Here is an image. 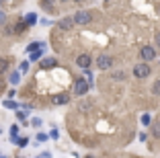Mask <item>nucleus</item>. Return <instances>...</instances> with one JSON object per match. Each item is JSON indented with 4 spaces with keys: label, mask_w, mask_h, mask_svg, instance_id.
I'll return each mask as SVG.
<instances>
[{
    "label": "nucleus",
    "mask_w": 160,
    "mask_h": 158,
    "mask_svg": "<svg viewBox=\"0 0 160 158\" xmlns=\"http://www.w3.org/2000/svg\"><path fill=\"white\" fill-rule=\"evenodd\" d=\"M0 131H2V130H0Z\"/></svg>",
    "instance_id": "nucleus-37"
},
{
    "label": "nucleus",
    "mask_w": 160,
    "mask_h": 158,
    "mask_svg": "<svg viewBox=\"0 0 160 158\" xmlns=\"http://www.w3.org/2000/svg\"><path fill=\"white\" fill-rule=\"evenodd\" d=\"M0 4H2V0H0Z\"/></svg>",
    "instance_id": "nucleus-32"
},
{
    "label": "nucleus",
    "mask_w": 160,
    "mask_h": 158,
    "mask_svg": "<svg viewBox=\"0 0 160 158\" xmlns=\"http://www.w3.org/2000/svg\"><path fill=\"white\" fill-rule=\"evenodd\" d=\"M2 2H4V0H2Z\"/></svg>",
    "instance_id": "nucleus-36"
},
{
    "label": "nucleus",
    "mask_w": 160,
    "mask_h": 158,
    "mask_svg": "<svg viewBox=\"0 0 160 158\" xmlns=\"http://www.w3.org/2000/svg\"><path fill=\"white\" fill-rule=\"evenodd\" d=\"M31 125H33V127H41V125H43V121L39 119V117H35V119H31Z\"/></svg>",
    "instance_id": "nucleus-24"
},
{
    "label": "nucleus",
    "mask_w": 160,
    "mask_h": 158,
    "mask_svg": "<svg viewBox=\"0 0 160 158\" xmlns=\"http://www.w3.org/2000/svg\"><path fill=\"white\" fill-rule=\"evenodd\" d=\"M90 84L86 82V78H76L74 80V94L76 97H84L86 93H88Z\"/></svg>",
    "instance_id": "nucleus-3"
},
{
    "label": "nucleus",
    "mask_w": 160,
    "mask_h": 158,
    "mask_svg": "<svg viewBox=\"0 0 160 158\" xmlns=\"http://www.w3.org/2000/svg\"><path fill=\"white\" fill-rule=\"evenodd\" d=\"M132 74L136 76L138 80H144V78H148V76L152 74V68H150V64H148V62H140V64L133 66Z\"/></svg>",
    "instance_id": "nucleus-1"
},
{
    "label": "nucleus",
    "mask_w": 160,
    "mask_h": 158,
    "mask_svg": "<svg viewBox=\"0 0 160 158\" xmlns=\"http://www.w3.org/2000/svg\"><path fill=\"white\" fill-rule=\"evenodd\" d=\"M0 158H4V156H0Z\"/></svg>",
    "instance_id": "nucleus-35"
},
{
    "label": "nucleus",
    "mask_w": 160,
    "mask_h": 158,
    "mask_svg": "<svg viewBox=\"0 0 160 158\" xmlns=\"http://www.w3.org/2000/svg\"><path fill=\"white\" fill-rule=\"evenodd\" d=\"M152 135H154L156 140H160V121H152Z\"/></svg>",
    "instance_id": "nucleus-13"
},
{
    "label": "nucleus",
    "mask_w": 160,
    "mask_h": 158,
    "mask_svg": "<svg viewBox=\"0 0 160 158\" xmlns=\"http://www.w3.org/2000/svg\"><path fill=\"white\" fill-rule=\"evenodd\" d=\"M43 2H47V4H49V2H52V0H43Z\"/></svg>",
    "instance_id": "nucleus-30"
},
{
    "label": "nucleus",
    "mask_w": 160,
    "mask_h": 158,
    "mask_svg": "<svg viewBox=\"0 0 160 158\" xmlns=\"http://www.w3.org/2000/svg\"><path fill=\"white\" fill-rule=\"evenodd\" d=\"M62 2H66V0H62Z\"/></svg>",
    "instance_id": "nucleus-33"
},
{
    "label": "nucleus",
    "mask_w": 160,
    "mask_h": 158,
    "mask_svg": "<svg viewBox=\"0 0 160 158\" xmlns=\"http://www.w3.org/2000/svg\"><path fill=\"white\" fill-rule=\"evenodd\" d=\"M47 140H49V138H47V134H43V131H39V134H37V142H39V144H43V142H47Z\"/></svg>",
    "instance_id": "nucleus-23"
},
{
    "label": "nucleus",
    "mask_w": 160,
    "mask_h": 158,
    "mask_svg": "<svg viewBox=\"0 0 160 158\" xmlns=\"http://www.w3.org/2000/svg\"><path fill=\"white\" fill-rule=\"evenodd\" d=\"M90 105H92L90 101H82L78 107H80V111H84V113H86V111H90Z\"/></svg>",
    "instance_id": "nucleus-21"
},
{
    "label": "nucleus",
    "mask_w": 160,
    "mask_h": 158,
    "mask_svg": "<svg viewBox=\"0 0 160 158\" xmlns=\"http://www.w3.org/2000/svg\"><path fill=\"white\" fill-rule=\"evenodd\" d=\"M152 94H154V97H160V78L158 80H154V84H152Z\"/></svg>",
    "instance_id": "nucleus-17"
},
{
    "label": "nucleus",
    "mask_w": 160,
    "mask_h": 158,
    "mask_svg": "<svg viewBox=\"0 0 160 158\" xmlns=\"http://www.w3.org/2000/svg\"><path fill=\"white\" fill-rule=\"evenodd\" d=\"M2 105H4L6 109H14V111H17V109H19V105H17V101H10V99H6V101L2 103Z\"/></svg>",
    "instance_id": "nucleus-19"
},
{
    "label": "nucleus",
    "mask_w": 160,
    "mask_h": 158,
    "mask_svg": "<svg viewBox=\"0 0 160 158\" xmlns=\"http://www.w3.org/2000/svg\"><path fill=\"white\" fill-rule=\"evenodd\" d=\"M140 58H142V62H148V64H150V62L156 58V49H154V45H144V47L140 49Z\"/></svg>",
    "instance_id": "nucleus-4"
},
{
    "label": "nucleus",
    "mask_w": 160,
    "mask_h": 158,
    "mask_svg": "<svg viewBox=\"0 0 160 158\" xmlns=\"http://www.w3.org/2000/svg\"><path fill=\"white\" fill-rule=\"evenodd\" d=\"M14 144L19 146V148H25V146L29 144V138H17V142H14Z\"/></svg>",
    "instance_id": "nucleus-22"
},
{
    "label": "nucleus",
    "mask_w": 160,
    "mask_h": 158,
    "mask_svg": "<svg viewBox=\"0 0 160 158\" xmlns=\"http://www.w3.org/2000/svg\"><path fill=\"white\" fill-rule=\"evenodd\" d=\"M17 117H19V119H25V117H27V111H17Z\"/></svg>",
    "instance_id": "nucleus-27"
},
{
    "label": "nucleus",
    "mask_w": 160,
    "mask_h": 158,
    "mask_svg": "<svg viewBox=\"0 0 160 158\" xmlns=\"http://www.w3.org/2000/svg\"><path fill=\"white\" fill-rule=\"evenodd\" d=\"M125 78H127V74L123 72V70H117V72L111 74V80H115V82H121V80H125Z\"/></svg>",
    "instance_id": "nucleus-9"
},
{
    "label": "nucleus",
    "mask_w": 160,
    "mask_h": 158,
    "mask_svg": "<svg viewBox=\"0 0 160 158\" xmlns=\"http://www.w3.org/2000/svg\"><path fill=\"white\" fill-rule=\"evenodd\" d=\"M58 62H56V58H45V60H41V68H53Z\"/></svg>",
    "instance_id": "nucleus-14"
},
{
    "label": "nucleus",
    "mask_w": 160,
    "mask_h": 158,
    "mask_svg": "<svg viewBox=\"0 0 160 158\" xmlns=\"http://www.w3.org/2000/svg\"><path fill=\"white\" fill-rule=\"evenodd\" d=\"M76 66L82 70H88L90 66H92V58L88 56V54H80L78 58H76Z\"/></svg>",
    "instance_id": "nucleus-6"
},
{
    "label": "nucleus",
    "mask_w": 160,
    "mask_h": 158,
    "mask_svg": "<svg viewBox=\"0 0 160 158\" xmlns=\"http://www.w3.org/2000/svg\"><path fill=\"white\" fill-rule=\"evenodd\" d=\"M97 68L99 70H111L113 68V58L103 54V56H97Z\"/></svg>",
    "instance_id": "nucleus-5"
},
{
    "label": "nucleus",
    "mask_w": 160,
    "mask_h": 158,
    "mask_svg": "<svg viewBox=\"0 0 160 158\" xmlns=\"http://www.w3.org/2000/svg\"><path fill=\"white\" fill-rule=\"evenodd\" d=\"M29 56H31V58H29L31 62H37V60L43 58V49H37V51H33V54H29Z\"/></svg>",
    "instance_id": "nucleus-18"
},
{
    "label": "nucleus",
    "mask_w": 160,
    "mask_h": 158,
    "mask_svg": "<svg viewBox=\"0 0 160 158\" xmlns=\"http://www.w3.org/2000/svg\"><path fill=\"white\" fill-rule=\"evenodd\" d=\"M8 66H10L8 58H0V74H4L6 70H8Z\"/></svg>",
    "instance_id": "nucleus-15"
},
{
    "label": "nucleus",
    "mask_w": 160,
    "mask_h": 158,
    "mask_svg": "<svg viewBox=\"0 0 160 158\" xmlns=\"http://www.w3.org/2000/svg\"><path fill=\"white\" fill-rule=\"evenodd\" d=\"M154 41H156V47H160V33H156V37H154Z\"/></svg>",
    "instance_id": "nucleus-28"
},
{
    "label": "nucleus",
    "mask_w": 160,
    "mask_h": 158,
    "mask_svg": "<svg viewBox=\"0 0 160 158\" xmlns=\"http://www.w3.org/2000/svg\"><path fill=\"white\" fill-rule=\"evenodd\" d=\"M25 23H27V27H31V25H35V23H37V14H35V13H29V14H25Z\"/></svg>",
    "instance_id": "nucleus-12"
},
{
    "label": "nucleus",
    "mask_w": 160,
    "mask_h": 158,
    "mask_svg": "<svg viewBox=\"0 0 160 158\" xmlns=\"http://www.w3.org/2000/svg\"><path fill=\"white\" fill-rule=\"evenodd\" d=\"M140 121H142V125H152V117L148 115V113H144V115L140 117Z\"/></svg>",
    "instance_id": "nucleus-20"
},
{
    "label": "nucleus",
    "mask_w": 160,
    "mask_h": 158,
    "mask_svg": "<svg viewBox=\"0 0 160 158\" xmlns=\"http://www.w3.org/2000/svg\"><path fill=\"white\" fill-rule=\"evenodd\" d=\"M19 70L23 72V74H25V72H29V62H23V64L19 66Z\"/></svg>",
    "instance_id": "nucleus-25"
},
{
    "label": "nucleus",
    "mask_w": 160,
    "mask_h": 158,
    "mask_svg": "<svg viewBox=\"0 0 160 158\" xmlns=\"http://www.w3.org/2000/svg\"><path fill=\"white\" fill-rule=\"evenodd\" d=\"M58 27H60L62 31H70V29L74 27V19H72V17H64V19L58 21Z\"/></svg>",
    "instance_id": "nucleus-8"
},
{
    "label": "nucleus",
    "mask_w": 160,
    "mask_h": 158,
    "mask_svg": "<svg viewBox=\"0 0 160 158\" xmlns=\"http://www.w3.org/2000/svg\"><path fill=\"white\" fill-rule=\"evenodd\" d=\"M76 2H80V0H76Z\"/></svg>",
    "instance_id": "nucleus-34"
},
{
    "label": "nucleus",
    "mask_w": 160,
    "mask_h": 158,
    "mask_svg": "<svg viewBox=\"0 0 160 158\" xmlns=\"http://www.w3.org/2000/svg\"><path fill=\"white\" fill-rule=\"evenodd\" d=\"M43 47V43L41 41H31L27 45V54H33V51H37V49H41Z\"/></svg>",
    "instance_id": "nucleus-11"
},
{
    "label": "nucleus",
    "mask_w": 160,
    "mask_h": 158,
    "mask_svg": "<svg viewBox=\"0 0 160 158\" xmlns=\"http://www.w3.org/2000/svg\"><path fill=\"white\" fill-rule=\"evenodd\" d=\"M158 13H160V6H158Z\"/></svg>",
    "instance_id": "nucleus-31"
},
{
    "label": "nucleus",
    "mask_w": 160,
    "mask_h": 158,
    "mask_svg": "<svg viewBox=\"0 0 160 158\" xmlns=\"http://www.w3.org/2000/svg\"><path fill=\"white\" fill-rule=\"evenodd\" d=\"M8 82L12 84V86H17V84L21 82V74H19V72H12V74L8 76Z\"/></svg>",
    "instance_id": "nucleus-16"
},
{
    "label": "nucleus",
    "mask_w": 160,
    "mask_h": 158,
    "mask_svg": "<svg viewBox=\"0 0 160 158\" xmlns=\"http://www.w3.org/2000/svg\"><path fill=\"white\" fill-rule=\"evenodd\" d=\"M72 19H74V25H90L92 19H94V14L90 13V10L80 8V10H76V14L72 17Z\"/></svg>",
    "instance_id": "nucleus-2"
},
{
    "label": "nucleus",
    "mask_w": 160,
    "mask_h": 158,
    "mask_svg": "<svg viewBox=\"0 0 160 158\" xmlns=\"http://www.w3.org/2000/svg\"><path fill=\"white\" fill-rule=\"evenodd\" d=\"M52 103L58 105V107L60 105H68L70 103V94L68 93H56V94H52Z\"/></svg>",
    "instance_id": "nucleus-7"
},
{
    "label": "nucleus",
    "mask_w": 160,
    "mask_h": 158,
    "mask_svg": "<svg viewBox=\"0 0 160 158\" xmlns=\"http://www.w3.org/2000/svg\"><path fill=\"white\" fill-rule=\"evenodd\" d=\"M17 138H19V123H12L10 125V142H17Z\"/></svg>",
    "instance_id": "nucleus-10"
},
{
    "label": "nucleus",
    "mask_w": 160,
    "mask_h": 158,
    "mask_svg": "<svg viewBox=\"0 0 160 158\" xmlns=\"http://www.w3.org/2000/svg\"><path fill=\"white\" fill-rule=\"evenodd\" d=\"M4 25H6V14L0 10V27H4Z\"/></svg>",
    "instance_id": "nucleus-26"
},
{
    "label": "nucleus",
    "mask_w": 160,
    "mask_h": 158,
    "mask_svg": "<svg viewBox=\"0 0 160 158\" xmlns=\"http://www.w3.org/2000/svg\"><path fill=\"white\" fill-rule=\"evenodd\" d=\"M49 138H53V140H56V138H58V130H52V134H49Z\"/></svg>",
    "instance_id": "nucleus-29"
}]
</instances>
